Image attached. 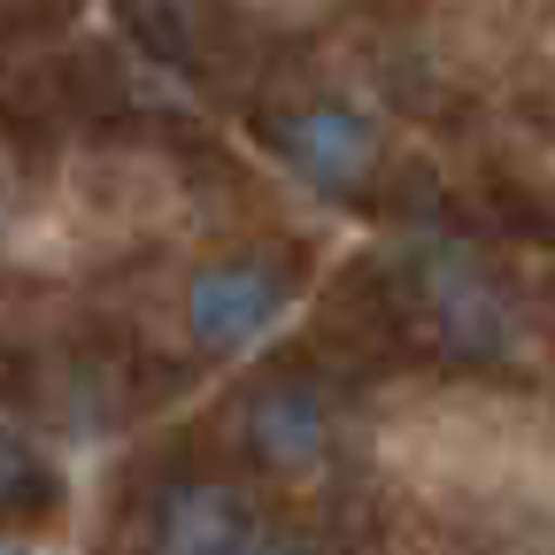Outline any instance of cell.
Listing matches in <instances>:
<instances>
[{"label":"cell","mask_w":555,"mask_h":555,"mask_svg":"<svg viewBox=\"0 0 555 555\" xmlns=\"http://www.w3.org/2000/svg\"><path fill=\"white\" fill-rule=\"evenodd\" d=\"M178 386L131 332L78 309L31 270H0V409L39 416L62 433H108L131 425Z\"/></svg>","instance_id":"1"},{"label":"cell","mask_w":555,"mask_h":555,"mask_svg":"<svg viewBox=\"0 0 555 555\" xmlns=\"http://www.w3.org/2000/svg\"><path fill=\"white\" fill-rule=\"evenodd\" d=\"M401 324L416 339V371H509L517 363V301L494 270L463 247H401L386 255Z\"/></svg>","instance_id":"2"},{"label":"cell","mask_w":555,"mask_h":555,"mask_svg":"<svg viewBox=\"0 0 555 555\" xmlns=\"http://www.w3.org/2000/svg\"><path fill=\"white\" fill-rule=\"evenodd\" d=\"M332 371L294 347V356L262 363L240 393H232V440H240V463L255 478H278V486H309L332 470V448H339V401H332Z\"/></svg>","instance_id":"3"},{"label":"cell","mask_w":555,"mask_h":555,"mask_svg":"<svg viewBox=\"0 0 555 555\" xmlns=\"http://www.w3.org/2000/svg\"><path fill=\"white\" fill-rule=\"evenodd\" d=\"M124 517L139 525L147 547L178 555H240V547H286L294 532H278L247 486H232L208 463H147L124 486Z\"/></svg>","instance_id":"4"},{"label":"cell","mask_w":555,"mask_h":555,"mask_svg":"<svg viewBox=\"0 0 555 555\" xmlns=\"http://www.w3.org/2000/svg\"><path fill=\"white\" fill-rule=\"evenodd\" d=\"M247 131L309 193L347 201V208H371L378 185H386V170H393L386 147H378V131H371V116L347 108V101H324V93H262L247 108Z\"/></svg>","instance_id":"5"},{"label":"cell","mask_w":555,"mask_h":555,"mask_svg":"<svg viewBox=\"0 0 555 555\" xmlns=\"http://www.w3.org/2000/svg\"><path fill=\"white\" fill-rule=\"evenodd\" d=\"M301 286H309V247H294V240L232 247L185 278V339L201 356H240L294 309Z\"/></svg>","instance_id":"6"},{"label":"cell","mask_w":555,"mask_h":555,"mask_svg":"<svg viewBox=\"0 0 555 555\" xmlns=\"http://www.w3.org/2000/svg\"><path fill=\"white\" fill-rule=\"evenodd\" d=\"M116 24L147 62L185 69L201 86H217L232 69V47H240L232 0H116Z\"/></svg>","instance_id":"7"},{"label":"cell","mask_w":555,"mask_h":555,"mask_svg":"<svg viewBox=\"0 0 555 555\" xmlns=\"http://www.w3.org/2000/svg\"><path fill=\"white\" fill-rule=\"evenodd\" d=\"M62 509V470L24 440L0 425V525H47Z\"/></svg>","instance_id":"8"}]
</instances>
